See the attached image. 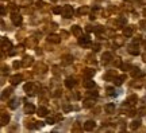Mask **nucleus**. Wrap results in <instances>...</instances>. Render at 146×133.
<instances>
[{"instance_id": "59", "label": "nucleus", "mask_w": 146, "mask_h": 133, "mask_svg": "<svg viewBox=\"0 0 146 133\" xmlns=\"http://www.w3.org/2000/svg\"><path fill=\"white\" fill-rule=\"evenodd\" d=\"M52 1H56V0H52Z\"/></svg>"}, {"instance_id": "44", "label": "nucleus", "mask_w": 146, "mask_h": 133, "mask_svg": "<svg viewBox=\"0 0 146 133\" xmlns=\"http://www.w3.org/2000/svg\"><path fill=\"white\" fill-rule=\"evenodd\" d=\"M139 42H141V36H139V35H138V36H135V38L133 39V43H134V45H138Z\"/></svg>"}, {"instance_id": "27", "label": "nucleus", "mask_w": 146, "mask_h": 133, "mask_svg": "<svg viewBox=\"0 0 146 133\" xmlns=\"http://www.w3.org/2000/svg\"><path fill=\"white\" fill-rule=\"evenodd\" d=\"M83 74H84V77L85 78H92L95 75V70L94 69H85L83 71Z\"/></svg>"}, {"instance_id": "47", "label": "nucleus", "mask_w": 146, "mask_h": 133, "mask_svg": "<svg viewBox=\"0 0 146 133\" xmlns=\"http://www.w3.org/2000/svg\"><path fill=\"white\" fill-rule=\"evenodd\" d=\"M10 10L12 11V12H18V10H19V8H18L15 4H11V5H10Z\"/></svg>"}, {"instance_id": "46", "label": "nucleus", "mask_w": 146, "mask_h": 133, "mask_svg": "<svg viewBox=\"0 0 146 133\" xmlns=\"http://www.w3.org/2000/svg\"><path fill=\"white\" fill-rule=\"evenodd\" d=\"M70 110H72V106H70V105H65V106H64V112L65 113H69Z\"/></svg>"}, {"instance_id": "45", "label": "nucleus", "mask_w": 146, "mask_h": 133, "mask_svg": "<svg viewBox=\"0 0 146 133\" xmlns=\"http://www.w3.org/2000/svg\"><path fill=\"white\" fill-rule=\"evenodd\" d=\"M35 5H36V7H38V8H43V7H45V5H46V4H45L43 1H36V3H35Z\"/></svg>"}, {"instance_id": "13", "label": "nucleus", "mask_w": 146, "mask_h": 133, "mask_svg": "<svg viewBox=\"0 0 146 133\" xmlns=\"http://www.w3.org/2000/svg\"><path fill=\"white\" fill-rule=\"evenodd\" d=\"M137 101H138V97H137L135 94H133V96H130V97H127V100H126V104L125 105H129V106H134L137 104Z\"/></svg>"}, {"instance_id": "29", "label": "nucleus", "mask_w": 146, "mask_h": 133, "mask_svg": "<svg viewBox=\"0 0 146 133\" xmlns=\"http://www.w3.org/2000/svg\"><path fill=\"white\" fill-rule=\"evenodd\" d=\"M126 18H118V19H116V22H115V26L116 27H123L126 24Z\"/></svg>"}, {"instance_id": "6", "label": "nucleus", "mask_w": 146, "mask_h": 133, "mask_svg": "<svg viewBox=\"0 0 146 133\" xmlns=\"http://www.w3.org/2000/svg\"><path fill=\"white\" fill-rule=\"evenodd\" d=\"M23 81V75L22 74H15V75H12V77L10 78V82H11V85H19L21 82Z\"/></svg>"}, {"instance_id": "26", "label": "nucleus", "mask_w": 146, "mask_h": 133, "mask_svg": "<svg viewBox=\"0 0 146 133\" xmlns=\"http://www.w3.org/2000/svg\"><path fill=\"white\" fill-rule=\"evenodd\" d=\"M126 79V75H120V77H115L114 79H112V82H114L116 86H120L122 83H123V81Z\"/></svg>"}, {"instance_id": "38", "label": "nucleus", "mask_w": 146, "mask_h": 133, "mask_svg": "<svg viewBox=\"0 0 146 133\" xmlns=\"http://www.w3.org/2000/svg\"><path fill=\"white\" fill-rule=\"evenodd\" d=\"M61 12H62V8H61V7H54V8H53V14H56V15L61 14Z\"/></svg>"}, {"instance_id": "39", "label": "nucleus", "mask_w": 146, "mask_h": 133, "mask_svg": "<svg viewBox=\"0 0 146 133\" xmlns=\"http://www.w3.org/2000/svg\"><path fill=\"white\" fill-rule=\"evenodd\" d=\"M114 65H115V66H116V67H122V61H120L119 58H115Z\"/></svg>"}, {"instance_id": "52", "label": "nucleus", "mask_w": 146, "mask_h": 133, "mask_svg": "<svg viewBox=\"0 0 146 133\" xmlns=\"http://www.w3.org/2000/svg\"><path fill=\"white\" fill-rule=\"evenodd\" d=\"M139 26H141L142 28H145V27H146V20H142V22H139Z\"/></svg>"}, {"instance_id": "50", "label": "nucleus", "mask_w": 146, "mask_h": 133, "mask_svg": "<svg viewBox=\"0 0 146 133\" xmlns=\"http://www.w3.org/2000/svg\"><path fill=\"white\" fill-rule=\"evenodd\" d=\"M43 126V123H41V121H36L35 123V128H42Z\"/></svg>"}, {"instance_id": "58", "label": "nucleus", "mask_w": 146, "mask_h": 133, "mask_svg": "<svg viewBox=\"0 0 146 133\" xmlns=\"http://www.w3.org/2000/svg\"><path fill=\"white\" fill-rule=\"evenodd\" d=\"M142 1H145V3H146V0H142Z\"/></svg>"}, {"instance_id": "14", "label": "nucleus", "mask_w": 146, "mask_h": 133, "mask_svg": "<svg viewBox=\"0 0 146 133\" xmlns=\"http://www.w3.org/2000/svg\"><path fill=\"white\" fill-rule=\"evenodd\" d=\"M95 126H96V123L95 121H92V120H88L87 123L84 124V130H94Z\"/></svg>"}, {"instance_id": "43", "label": "nucleus", "mask_w": 146, "mask_h": 133, "mask_svg": "<svg viewBox=\"0 0 146 133\" xmlns=\"http://www.w3.org/2000/svg\"><path fill=\"white\" fill-rule=\"evenodd\" d=\"M131 86H133V87H141V86H142V81L133 82V83H131Z\"/></svg>"}, {"instance_id": "53", "label": "nucleus", "mask_w": 146, "mask_h": 133, "mask_svg": "<svg viewBox=\"0 0 146 133\" xmlns=\"http://www.w3.org/2000/svg\"><path fill=\"white\" fill-rule=\"evenodd\" d=\"M142 61L146 62V52H143V54H142Z\"/></svg>"}, {"instance_id": "42", "label": "nucleus", "mask_w": 146, "mask_h": 133, "mask_svg": "<svg viewBox=\"0 0 146 133\" xmlns=\"http://www.w3.org/2000/svg\"><path fill=\"white\" fill-rule=\"evenodd\" d=\"M12 66H14V69H19L21 66H23L22 65V62H18V61H15L14 63H12Z\"/></svg>"}, {"instance_id": "22", "label": "nucleus", "mask_w": 146, "mask_h": 133, "mask_svg": "<svg viewBox=\"0 0 146 133\" xmlns=\"http://www.w3.org/2000/svg\"><path fill=\"white\" fill-rule=\"evenodd\" d=\"M89 7H87V5H84V7H80V8H78L77 10V15L78 16H83V15H87V14H88L89 12Z\"/></svg>"}, {"instance_id": "20", "label": "nucleus", "mask_w": 146, "mask_h": 133, "mask_svg": "<svg viewBox=\"0 0 146 133\" xmlns=\"http://www.w3.org/2000/svg\"><path fill=\"white\" fill-rule=\"evenodd\" d=\"M83 86L85 87V89H91V87H95V81H92V78H87V79L83 82Z\"/></svg>"}, {"instance_id": "60", "label": "nucleus", "mask_w": 146, "mask_h": 133, "mask_svg": "<svg viewBox=\"0 0 146 133\" xmlns=\"http://www.w3.org/2000/svg\"><path fill=\"white\" fill-rule=\"evenodd\" d=\"M99 1H100V0H99Z\"/></svg>"}, {"instance_id": "24", "label": "nucleus", "mask_w": 146, "mask_h": 133, "mask_svg": "<svg viewBox=\"0 0 146 133\" xmlns=\"http://www.w3.org/2000/svg\"><path fill=\"white\" fill-rule=\"evenodd\" d=\"M133 31H134V27L133 26L126 27V28H123V35H125L126 38H130V36L133 35Z\"/></svg>"}, {"instance_id": "18", "label": "nucleus", "mask_w": 146, "mask_h": 133, "mask_svg": "<svg viewBox=\"0 0 146 133\" xmlns=\"http://www.w3.org/2000/svg\"><path fill=\"white\" fill-rule=\"evenodd\" d=\"M25 113H26V114L35 113V106H34L33 104H26V105H25Z\"/></svg>"}, {"instance_id": "28", "label": "nucleus", "mask_w": 146, "mask_h": 133, "mask_svg": "<svg viewBox=\"0 0 146 133\" xmlns=\"http://www.w3.org/2000/svg\"><path fill=\"white\" fill-rule=\"evenodd\" d=\"M115 77H116V71L111 70V71H108V73H107V74L104 75V79H107V81H112Z\"/></svg>"}, {"instance_id": "23", "label": "nucleus", "mask_w": 146, "mask_h": 133, "mask_svg": "<svg viewBox=\"0 0 146 133\" xmlns=\"http://www.w3.org/2000/svg\"><path fill=\"white\" fill-rule=\"evenodd\" d=\"M74 85H76V81H74L73 78L68 77L66 79H65V86L68 87V89H73V87H74Z\"/></svg>"}, {"instance_id": "19", "label": "nucleus", "mask_w": 146, "mask_h": 133, "mask_svg": "<svg viewBox=\"0 0 146 133\" xmlns=\"http://www.w3.org/2000/svg\"><path fill=\"white\" fill-rule=\"evenodd\" d=\"M127 51L130 52L131 55H138V54H139V50H138V46H135L134 43L129 46V48H127Z\"/></svg>"}, {"instance_id": "57", "label": "nucleus", "mask_w": 146, "mask_h": 133, "mask_svg": "<svg viewBox=\"0 0 146 133\" xmlns=\"http://www.w3.org/2000/svg\"><path fill=\"white\" fill-rule=\"evenodd\" d=\"M143 46L146 47V39H145V41H143Z\"/></svg>"}, {"instance_id": "4", "label": "nucleus", "mask_w": 146, "mask_h": 133, "mask_svg": "<svg viewBox=\"0 0 146 133\" xmlns=\"http://www.w3.org/2000/svg\"><path fill=\"white\" fill-rule=\"evenodd\" d=\"M78 45L83 47L89 46V45H91V38H89L88 35H81L78 38Z\"/></svg>"}, {"instance_id": "40", "label": "nucleus", "mask_w": 146, "mask_h": 133, "mask_svg": "<svg viewBox=\"0 0 146 133\" xmlns=\"http://www.w3.org/2000/svg\"><path fill=\"white\" fill-rule=\"evenodd\" d=\"M107 94H108V96H111V97H112V96H115V89L108 87V89H107Z\"/></svg>"}, {"instance_id": "36", "label": "nucleus", "mask_w": 146, "mask_h": 133, "mask_svg": "<svg viewBox=\"0 0 146 133\" xmlns=\"http://www.w3.org/2000/svg\"><path fill=\"white\" fill-rule=\"evenodd\" d=\"M83 130V128L80 126V124L76 123L74 125H73V128H72V132H81Z\"/></svg>"}, {"instance_id": "12", "label": "nucleus", "mask_w": 146, "mask_h": 133, "mask_svg": "<svg viewBox=\"0 0 146 133\" xmlns=\"http://www.w3.org/2000/svg\"><path fill=\"white\" fill-rule=\"evenodd\" d=\"M33 63H34V58H33V56H29V55H26L25 58H23V61H22V65H23V67L31 66Z\"/></svg>"}, {"instance_id": "48", "label": "nucleus", "mask_w": 146, "mask_h": 133, "mask_svg": "<svg viewBox=\"0 0 146 133\" xmlns=\"http://www.w3.org/2000/svg\"><path fill=\"white\" fill-rule=\"evenodd\" d=\"M1 71H3V74L8 73V66H5V65H1Z\"/></svg>"}, {"instance_id": "49", "label": "nucleus", "mask_w": 146, "mask_h": 133, "mask_svg": "<svg viewBox=\"0 0 146 133\" xmlns=\"http://www.w3.org/2000/svg\"><path fill=\"white\" fill-rule=\"evenodd\" d=\"M5 12H7V11H5V7L4 5H1V7H0V14H1V16H4Z\"/></svg>"}, {"instance_id": "3", "label": "nucleus", "mask_w": 146, "mask_h": 133, "mask_svg": "<svg viewBox=\"0 0 146 133\" xmlns=\"http://www.w3.org/2000/svg\"><path fill=\"white\" fill-rule=\"evenodd\" d=\"M11 20H12V23H14L15 26H21L22 22H23V18H22L18 12H12V15H11Z\"/></svg>"}, {"instance_id": "31", "label": "nucleus", "mask_w": 146, "mask_h": 133, "mask_svg": "<svg viewBox=\"0 0 146 133\" xmlns=\"http://www.w3.org/2000/svg\"><path fill=\"white\" fill-rule=\"evenodd\" d=\"M104 110L107 113H114L115 112V104H107L104 106Z\"/></svg>"}, {"instance_id": "33", "label": "nucleus", "mask_w": 146, "mask_h": 133, "mask_svg": "<svg viewBox=\"0 0 146 133\" xmlns=\"http://www.w3.org/2000/svg\"><path fill=\"white\" fill-rule=\"evenodd\" d=\"M11 93H12V89H5L4 92H3V94H1V98H3V100H5L8 96H11Z\"/></svg>"}, {"instance_id": "41", "label": "nucleus", "mask_w": 146, "mask_h": 133, "mask_svg": "<svg viewBox=\"0 0 146 133\" xmlns=\"http://www.w3.org/2000/svg\"><path fill=\"white\" fill-rule=\"evenodd\" d=\"M19 4H21V5H25V7H26V5H30V4H31V0H22Z\"/></svg>"}, {"instance_id": "51", "label": "nucleus", "mask_w": 146, "mask_h": 133, "mask_svg": "<svg viewBox=\"0 0 146 133\" xmlns=\"http://www.w3.org/2000/svg\"><path fill=\"white\" fill-rule=\"evenodd\" d=\"M92 48H94V51H99V50H100V45H95Z\"/></svg>"}, {"instance_id": "17", "label": "nucleus", "mask_w": 146, "mask_h": 133, "mask_svg": "<svg viewBox=\"0 0 146 133\" xmlns=\"http://www.w3.org/2000/svg\"><path fill=\"white\" fill-rule=\"evenodd\" d=\"M10 123V116L7 114V113H1V118H0V124H1V126H5L7 124Z\"/></svg>"}, {"instance_id": "34", "label": "nucleus", "mask_w": 146, "mask_h": 133, "mask_svg": "<svg viewBox=\"0 0 146 133\" xmlns=\"http://www.w3.org/2000/svg\"><path fill=\"white\" fill-rule=\"evenodd\" d=\"M94 105H95V101H94V100H87V101L83 104L84 107H91V106H94Z\"/></svg>"}, {"instance_id": "30", "label": "nucleus", "mask_w": 146, "mask_h": 133, "mask_svg": "<svg viewBox=\"0 0 146 133\" xmlns=\"http://www.w3.org/2000/svg\"><path fill=\"white\" fill-rule=\"evenodd\" d=\"M139 125H141V121H139V120H134V121L130 124V129L131 130H137V129L139 128Z\"/></svg>"}, {"instance_id": "16", "label": "nucleus", "mask_w": 146, "mask_h": 133, "mask_svg": "<svg viewBox=\"0 0 146 133\" xmlns=\"http://www.w3.org/2000/svg\"><path fill=\"white\" fill-rule=\"evenodd\" d=\"M72 34L76 36V38H80V36L83 35V28L78 26H72Z\"/></svg>"}, {"instance_id": "11", "label": "nucleus", "mask_w": 146, "mask_h": 133, "mask_svg": "<svg viewBox=\"0 0 146 133\" xmlns=\"http://www.w3.org/2000/svg\"><path fill=\"white\" fill-rule=\"evenodd\" d=\"M11 48H12V43H11L8 39H4V38H3V39H1V50H3V51H5V50L10 51Z\"/></svg>"}, {"instance_id": "54", "label": "nucleus", "mask_w": 146, "mask_h": 133, "mask_svg": "<svg viewBox=\"0 0 146 133\" xmlns=\"http://www.w3.org/2000/svg\"><path fill=\"white\" fill-rule=\"evenodd\" d=\"M61 35H62V36H68V32H65V31H61Z\"/></svg>"}, {"instance_id": "15", "label": "nucleus", "mask_w": 146, "mask_h": 133, "mask_svg": "<svg viewBox=\"0 0 146 133\" xmlns=\"http://www.w3.org/2000/svg\"><path fill=\"white\" fill-rule=\"evenodd\" d=\"M131 75H133V78H139V77H143V75H145V73L141 71L138 67H133V70H131Z\"/></svg>"}, {"instance_id": "10", "label": "nucleus", "mask_w": 146, "mask_h": 133, "mask_svg": "<svg viewBox=\"0 0 146 133\" xmlns=\"http://www.w3.org/2000/svg\"><path fill=\"white\" fill-rule=\"evenodd\" d=\"M47 42L57 45V43H60V42H61V35H57V34H50V35L47 36Z\"/></svg>"}, {"instance_id": "9", "label": "nucleus", "mask_w": 146, "mask_h": 133, "mask_svg": "<svg viewBox=\"0 0 146 133\" xmlns=\"http://www.w3.org/2000/svg\"><path fill=\"white\" fill-rule=\"evenodd\" d=\"M34 70H35V73H41V74H43V73L47 71V66L45 65V63L39 62V63H36V65H35Z\"/></svg>"}, {"instance_id": "8", "label": "nucleus", "mask_w": 146, "mask_h": 133, "mask_svg": "<svg viewBox=\"0 0 146 133\" xmlns=\"http://www.w3.org/2000/svg\"><path fill=\"white\" fill-rule=\"evenodd\" d=\"M36 42H38V38H35V36H30V38H27L26 47H29V48H34V47L36 46Z\"/></svg>"}, {"instance_id": "35", "label": "nucleus", "mask_w": 146, "mask_h": 133, "mask_svg": "<svg viewBox=\"0 0 146 133\" xmlns=\"http://www.w3.org/2000/svg\"><path fill=\"white\" fill-rule=\"evenodd\" d=\"M123 38H120V36H115V45L116 46H122L123 45Z\"/></svg>"}, {"instance_id": "7", "label": "nucleus", "mask_w": 146, "mask_h": 133, "mask_svg": "<svg viewBox=\"0 0 146 133\" xmlns=\"http://www.w3.org/2000/svg\"><path fill=\"white\" fill-rule=\"evenodd\" d=\"M61 116L60 114H56V116H46V124H50V125H53V124H56L57 121H61Z\"/></svg>"}, {"instance_id": "2", "label": "nucleus", "mask_w": 146, "mask_h": 133, "mask_svg": "<svg viewBox=\"0 0 146 133\" xmlns=\"http://www.w3.org/2000/svg\"><path fill=\"white\" fill-rule=\"evenodd\" d=\"M73 14H74V11H73L72 5H64L62 7V12H61V15H62L64 18H66V19L73 18Z\"/></svg>"}, {"instance_id": "1", "label": "nucleus", "mask_w": 146, "mask_h": 133, "mask_svg": "<svg viewBox=\"0 0 146 133\" xmlns=\"http://www.w3.org/2000/svg\"><path fill=\"white\" fill-rule=\"evenodd\" d=\"M23 90L26 92L27 96H35V93L38 92V86H36L35 83H33V82H27L26 85L23 86Z\"/></svg>"}, {"instance_id": "37", "label": "nucleus", "mask_w": 146, "mask_h": 133, "mask_svg": "<svg viewBox=\"0 0 146 133\" xmlns=\"http://www.w3.org/2000/svg\"><path fill=\"white\" fill-rule=\"evenodd\" d=\"M106 35L108 36V38H115V31L114 30H107Z\"/></svg>"}, {"instance_id": "55", "label": "nucleus", "mask_w": 146, "mask_h": 133, "mask_svg": "<svg viewBox=\"0 0 146 133\" xmlns=\"http://www.w3.org/2000/svg\"><path fill=\"white\" fill-rule=\"evenodd\" d=\"M142 102H143V104H146V97H143V98H142Z\"/></svg>"}, {"instance_id": "25", "label": "nucleus", "mask_w": 146, "mask_h": 133, "mask_svg": "<svg viewBox=\"0 0 146 133\" xmlns=\"http://www.w3.org/2000/svg\"><path fill=\"white\" fill-rule=\"evenodd\" d=\"M111 59H112V54H111V52H104V54L102 55V62H103V63H108Z\"/></svg>"}, {"instance_id": "5", "label": "nucleus", "mask_w": 146, "mask_h": 133, "mask_svg": "<svg viewBox=\"0 0 146 133\" xmlns=\"http://www.w3.org/2000/svg\"><path fill=\"white\" fill-rule=\"evenodd\" d=\"M72 62H73V56L70 55V54H66V55L61 56V65H64V66L72 65Z\"/></svg>"}, {"instance_id": "32", "label": "nucleus", "mask_w": 146, "mask_h": 133, "mask_svg": "<svg viewBox=\"0 0 146 133\" xmlns=\"http://www.w3.org/2000/svg\"><path fill=\"white\" fill-rule=\"evenodd\" d=\"M18 105H19L18 100H11L10 102H8V106H10V109H16V107H18Z\"/></svg>"}, {"instance_id": "21", "label": "nucleus", "mask_w": 146, "mask_h": 133, "mask_svg": "<svg viewBox=\"0 0 146 133\" xmlns=\"http://www.w3.org/2000/svg\"><path fill=\"white\" fill-rule=\"evenodd\" d=\"M47 113H49V110H47L45 106H41V107H38V110H36V114L39 116V117H46L47 116Z\"/></svg>"}, {"instance_id": "56", "label": "nucleus", "mask_w": 146, "mask_h": 133, "mask_svg": "<svg viewBox=\"0 0 146 133\" xmlns=\"http://www.w3.org/2000/svg\"><path fill=\"white\" fill-rule=\"evenodd\" d=\"M143 16H146V8L143 10Z\"/></svg>"}]
</instances>
